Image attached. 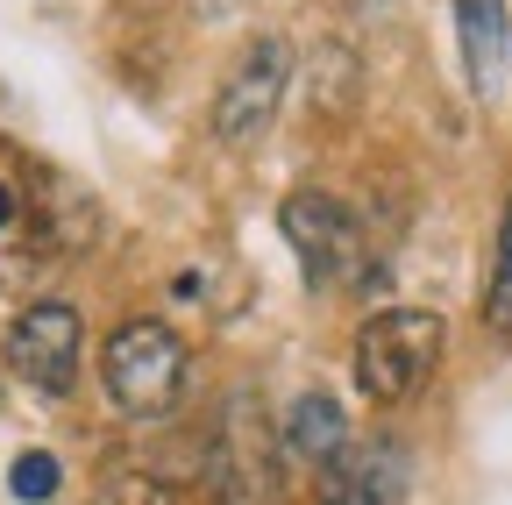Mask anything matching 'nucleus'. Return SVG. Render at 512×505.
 I'll use <instances>...</instances> for the list:
<instances>
[{
	"label": "nucleus",
	"mask_w": 512,
	"mask_h": 505,
	"mask_svg": "<svg viewBox=\"0 0 512 505\" xmlns=\"http://www.w3.org/2000/svg\"><path fill=\"white\" fill-rule=\"evenodd\" d=\"M86 505H178V484L171 477H157V470H107L100 484H93V498Z\"/></svg>",
	"instance_id": "obj_11"
},
{
	"label": "nucleus",
	"mask_w": 512,
	"mask_h": 505,
	"mask_svg": "<svg viewBox=\"0 0 512 505\" xmlns=\"http://www.w3.org/2000/svg\"><path fill=\"white\" fill-rule=\"evenodd\" d=\"M406 491H413V456L392 434L349 441V449L320 470V498L328 505H406Z\"/></svg>",
	"instance_id": "obj_7"
},
{
	"label": "nucleus",
	"mask_w": 512,
	"mask_h": 505,
	"mask_svg": "<svg viewBox=\"0 0 512 505\" xmlns=\"http://www.w3.org/2000/svg\"><path fill=\"white\" fill-rule=\"evenodd\" d=\"M278 441L285 427H271V406L249 385L221 399L214 434H207V491L214 505H271L285 470H278Z\"/></svg>",
	"instance_id": "obj_2"
},
{
	"label": "nucleus",
	"mask_w": 512,
	"mask_h": 505,
	"mask_svg": "<svg viewBox=\"0 0 512 505\" xmlns=\"http://www.w3.org/2000/svg\"><path fill=\"white\" fill-rule=\"evenodd\" d=\"M100 385L107 399L128 413V420H157L171 413V399L185 392V342L171 321L157 313H136V321H121L100 349Z\"/></svg>",
	"instance_id": "obj_3"
},
{
	"label": "nucleus",
	"mask_w": 512,
	"mask_h": 505,
	"mask_svg": "<svg viewBox=\"0 0 512 505\" xmlns=\"http://www.w3.org/2000/svg\"><path fill=\"white\" fill-rule=\"evenodd\" d=\"M278 427H285V449H292V456H306L313 470H328V463L349 449L342 399H335V392H320V385H313V392H299V399L285 406V420H278Z\"/></svg>",
	"instance_id": "obj_9"
},
{
	"label": "nucleus",
	"mask_w": 512,
	"mask_h": 505,
	"mask_svg": "<svg viewBox=\"0 0 512 505\" xmlns=\"http://www.w3.org/2000/svg\"><path fill=\"white\" fill-rule=\"evenodd\" d=\"M278 228H285V242H292V257H299V271H306L313 292L356 285V278L370 271V235H363L356 207L335 200V193H320V185H299V193H285Z\"/></svg>",
	"instance_id": "obj_4"
},
{
	"label": "nucleus",
	"mask_w": 512,
	"mask_h": 505,
	"mask_svg": "<svg viewBox=\"0 0 512 505\" xmlns=\"http://www.w3.org/2000/svg\"><path fill=\"white\" fill-rule=\"evenodd\" d=\"M441 349H448V321L434 306H384V313H370V321L356 328V349H349L356 392L370 406H406L441 370Z\"/></svg>",
	"instance_id": "obj_1"
},
{
	"label": "nucleus",
	"mask_w": 512,
	"mask_h": 505,
	"mask_svg": "<svg viewBox=\"0 0 512 505\" xmlns=\"http://www.w3.org/2000/svg\"><path fill=\"white\" fill-rule=\"evenodd\" d=\"M57 484H64V463H57L50 449H22V456L8 463V491H15L22 505H43V498H57Z\"/></svg>",
	"instance_id": "obj_12"
},
{
	"label": "nucleus",
	"mask_w": 512,
	"mask_h": 505,
	"mask_svg": "<svg viewBox=\"0 0 512 505\" xmlns=\"http://www.w3.org/2000/svg\"><path fill=\"white\" fill-rule=\"evenodd\" d=\"M15 207H22V200H15V185L0 178V228H15Z\"/></svg>",
	"instance_id": "obj_14"
},
{
	"label": "nucleus",
	"mask_w": 512,
	"mask_h": 505,
	"mask_svg": "<svg viewBox=\"0 0 512 505\" xmlns=\"http://www.w3.org/2000/svg\"><path fill=\"white\" fill-rule=\"evenodd\" d=\"M285 86H292V43L278 29L264 36H249L242 57L228 65L221 93H214V114H207V129L221 150H249V143H264L271 136V121L285 107Z\"/></svg>",
	"instance_id": "obj_5"
},
{
	"label": "nucleus",
	"mask_w": 512,
	"mask_h": 505,
	"mask_svg": "<svg viewBox=\"0 0 512 505\" xmlns=\"http://www.w3.org/2000/svg\"><path fill=\"white\" fill-rule=\"evenodd\" d=\"M79 349H86V321L72 299H36L22 306L8 321V342H0V356H8V370L22 377V385L64 399L79 385Z\"/></svg>",
	"instance_id": "obj_6"
},
{
	"label": "nucleus",
	"mask_w": 512,
	"mask_h": 505,
	"mask_svg": "<svg viewBox=\"0 0 512 505\" xmlns=\"http://www.w3.org/2000/svg\"><path fill=\"white\" fill-rule=\"evenodd\" d=\"M242 8H249V0H192V15H200V22H228Z\"/></svg>",
	"instance_id": "obj_13"
},
{
	"label": "nucleus",
	"mask_w": 512,
	"mask_h": 505,
	"mask_svg": "<svg viewBox=\"0 0 512 505\" xmlns=\"http://www.w3.org/2000/svg\"><path fill=\"white\" fill-rule=\"evenodd\" d=\"M456 50H463L470 93L491 107L505 93V72H512V15H505V0H456Z\"/></svg>",
	"instance_id": "obj_8"
},
{
	"label": "nucleus",
	"mask_w": 512,
	"mask_h": 505,
	"mask_svg": "<svg viewBox=\"0 0 512 505\" xmlns=\"http://www.w3.org/2000/svg\"><path fill=\"white\" fill-rule=\"evenodd\" d=\"M484 328L512 335V193L498 214V242H491V278H484Z\"/></svg>",
	"instance_id": "obj_10"
}]
</instances>
